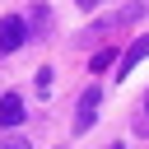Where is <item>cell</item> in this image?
Returning <instances> with one entry per match:
<instances>
[{"label":"cell","instance_id":"5b68a950","mask_svg":"<svg viewBox=\"0 0 149 149\" xmlns=\"http://www.w3.org/2000/svg\"><path fill=\"white\" fill-rule=\"evenodd\" d=\"M0 149H33V144H28V140H5Z\"/></svg>","mask_w":149,"mask_h":149},{"label":"cell","instance_id":"7a4b0ae2","mask_svg":"<svg viewBox=\"0 0 149 149\" xmlns=\"http://www.w3.org/2000/svg\"><path fill=\"white\" fill-rule=\"evenodd\" d=\"M19 47H23V19L5 14L0 19V51H19Z\"/></svg>","mask_w":149,"mask_h":149},{"label":"cell","instance_id":"277c9868","mask_svg":"<svg viewBox=\"0 0 149 149\" xmlns=\"http://www.w3.org/2000/svg\"><path fill=\"white\" fill-rule=\"evenodd\" d=\"M23 121V102H19V93H5L0 98V126H19Z\"/></svg>","mask_w":149,"mask_h":149},{"label":"cell","instance_id":"8992f818","mask_svg":"<svg viewBox=\"0 0 149 149\" xmlns=\"http://www.w3.org/2000/svg\"><path fill=\"white\" fill-rule=\"evenodd\" d=\"M74 5H79V9H93V5H102V0H74Z\"/></svg>","mask_w":149,"mask_h":149},{"label":"cell","instance_id":"3957f363","mask_svg":"<svg viewBox=\"0 0 149 149\" xmlns=\"http://www.w3.org/2000/svg\"><path fill=\"white\" fill-rule=\"evenodd\" d=\"M144 56H149V37H135V42L126 47V56H121V74H116V79H126V74H130Z\"/></svg>","mask_w":149,"mask_h":149},{"label":"cell","instance_id":"6da1fadb","mask_svg":"<svg viewBox=\"0 0 149 149\" xmlns=\"http://www.w3.org/2000/svg\"><path fill=\"white\" fill-rule=\"evenodd\" d=\"M98 102H102V93H98V88H84V98H79V112H74V135H84V130L98 121Z\"/></svg>","mask_w":149,"mask_h":149}]
</instances>
